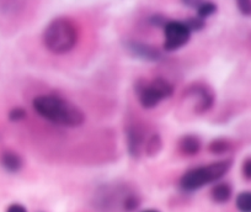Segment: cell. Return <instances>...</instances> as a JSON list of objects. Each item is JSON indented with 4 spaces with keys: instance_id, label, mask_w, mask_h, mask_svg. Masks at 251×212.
I'll use <instances>...</instances> for the list:
<instances>
[{
    "instance_id": "13",
    "label": "cell",
    "mask_w": 251,
    "mask_h": 212,
    "mask_svg": "<svg viewBox=\"0 0 251 212\" xmlns=\"http://www.w3.org/2000/svg\"><path fill=\"white\" fill-rule=\"evenodd\" d=\"M163 148V141H161V137L158 133H153L148 137L146 142V147H144V153L149 157V158H153V157L158 156L159 152Z\"/></svg>"
},
{
    "instance_id": "12",
    "label": "cell",
    "mask_w": 251,
    "mask_h": 212,
    "mask_svg": "<svg viewBox=\"0 0 251 212\" xmlns=\"http://www.w3.org/2000/svg\"><path fill=\"white\" fill-rule=\"evenodd\" d=\"M233 187L228 183H217L211 190V199L216 204H226L231 199Z\"/></svg>"
},
{
    "instance_id": "10",
    "label": "cell",
    "mask_w": 251,
    "mask_h": 212,
    "mask_svg": "<svg viewBox=\"0 0 251 212\" xmlns=\"http://www.w3.org/2000/svg\"><path fill=\"white\" fill-rule=\"evenodd\" d=\"M177 148L182 156L194 157L200 153L202 148L201 138L196 134H185L177 142Z\"/></svg>"
},
{
    "instance_id": "7",
    "label": "cell",
    "mask_w": 251,
    "mask_h": 212,
    "mask_svg": "<svg viewBox=\"0 0 251 212\" xmlns=\"http://www.w3.org/2000/svg\"><path fill=\"white\" fill-rule=\"evenodd\" d=\"M191 33L183 21H169L164 27V50L168 52L180 50L187 45L191 38Z\"/></svg>"
},
{
    "instance_id": "8",
    "label": "cell",
    "mask_w": 251,
    "mask_h": 212,
    "mask_svg": "<svg viewBox=\"0 0 251 212\" xmlns=\"http://www.w3.org/2000/svg\"><path fill=\"white\" fill-rule=\"evenodd\" d=\"M126 136H127V148L129 156L134 159H139L144 153V147L148 139L146 130L139 122H133L126 130Z\"/></svg>"
},
{
    "instance_id": "23",
    "label": "cell",
    "mask_w": 251,
    "mask_h": 212,
    "mask_svg": "<svg viewBox=\"0 0 251 212\" xmlns=\"http://www.w3.org/2000/svg\"><path fill=\"white\" fill-rule=\"evenodd\" d=\"M141 212H160V211H158V210L149 209V210H143V211H141Z\"/></svg>"
},
{
    "instance_id": "4",
    "label": "cell",
    "mask_w": 251,
    "mask_h": 212,
    "mask_svg": "<svg viewBox=\"0 0 251 212\" xmlns=\"http://www.w3.org/2000/svg\"><path fill=\"white\" fill-rule=\"evenodd\" d=\"M231 165H233L231 159H223L211 164L192 168L181 177L178 183L180 189L187 192L197 191L201 187L222 179L231 169Z\"/></svg>"
},
{
    "instance_id": "1",
    "label": "cell",
    "mask_w": 251,
    "mask_h": 212,
    "mask_svg": "<svg viewBox=\"0 0 251 212\" xmlns=\"http://www.w3.org/2000/svg\"><path fill=\"white\" fill-rule=\"evenodd\" d=\"M32 106L41 117L59 126L79 127L85 122L83 110L59 95H38L33 99Z\"/></svg>"
},
{
    "instance_id": "15",
    "label": "cell",
    "mask_w": 251,
    "mask_h": 212,
    "mask_svg": "<svg viewBox=\"0 0 251 212\" xmlns=\"http://www.w3.org/2000/svg\"><path fill=\"white\" fill-rule=\"evenodd\" d=\"M195 9L197 10V16L206 20L207 18H209V16L214 15L217 13L218 6L214 3H211V1H196Z\"/></svg>"
},
{
    "instance_id": "3",
    "label": "cell",
    "mask_w": 251,
    "mask_h": 212,
    "mask_svg": "<svg viewBox=\"0 0 251 212\" xmlns=\"http://www.w3.org/2000/svg\"><path fill=\"white\" fill-rule=\"evenodd\" d=\"M79 31L71 18L59 16L50 21L43 31V45L54 54H64L75 47Z\"/></svg>"
},
{
    "instance_id": "21",
    "label": "cell",
    "mask_w": 251,
    "mask_h": 212,
    "mask_svg": "<svg viewBox=\"0 0 251 212\" xmlns=\"http://www.w3.org/2000/svg\"><path fill=\"white\" fill-rule=\"evenodd\" d=\"M243 174L246 179L251 180V158H248L243 164Z\"/></svg>"
},
{
    "instance_id": "9",
    "label": "cell",
    "mask_w": 251,
    "mask_h": 212,
    "mask_svg": "<svg viewBox=\"0 0 251 212\" xmlns=\"http://www.w3.org/2000/svg\"><path fill=\"white\" fill-rule=\"evenodd\" d=\"M125 48L131 56H133L134 58L142 59V61L158 62L163 57V54H161V52L158 48L153 47V46L148 45V43L141 42V41H126Z\"/></svg>"
},
{
    "instance_id": "20",
    "label": "cell",
    "mask_w": 251,
    "mask_h": 212,
    "mask_svg": "<svg viewBox=\"0 0 251 212\" xmlns=\"http://www.w3.org/2000/svg\"><path fill=\"white\" fill-rule=\"evenodd\" d=\"M149 23L153 26H156V27H165V25L169 21L166 20L165 16L161 15V14H154V15L149 19Z\"/></svg>"
},
{
    "instance_id": "22",
    "label": "cell",
    "mask_w": 251,
    "mask_h": 212,
    "mask_svg": "<svg viewBox=\"0 0 251 212\" xmlns=\"http://www.w3.org/2000/svg\"><path fill=\"white\" fill-rule=\"evenodd\" d=\"M6 212H27V210L21 204H11L6 210Z\"/></svg>"
},
{
    "instance_id": "18",
    "label": "cell",
    "mask_w": 251,
    "mask_h": 212,
    "mask_svg": "<svg viewBox=\"0 0 251 212\" xmlns=\"http://www.w3.org/2000/svg\"><path fill=\"white\" fill-rule=\"evenodd\" d=\"M26 117V111L23 107H14L9 112V120L11 122H19Z\"/></svg>"
},
{
    "instance_id": "6",
    "label": "cell",
    "mask_w": 251,
    "mask_h": 212,
    "mask_svg": "<svg viewBox=\"0 0 251 212\" xmlns=\"http://www.w3.org/2000/svg\"><path fill=\"white\" fill-rule=\"evenodd\" d=\"M182 99L183 101L191 103V110L195 114L201 115L212 109L216 101V95L207 84L194 83L185 89Z\"/></svg>"
},
{
    "instance_id": "17",
    "label": "cell",
    "mask_w": 251,
    "mask_h": 212,
    "mask_svg": "<svg viewBox=\"0 0 251 212\" xmlns=\"http://www.w3.org/2000/svg\"><path fill=\"white\" fill-rule=\"evenodd\" d=\"M183 23H185V25L187 26L188 30L191 31V32H195V31H201L202 28H204V26H206V23H204L203 19L199 18V16L187 19V20H185Z\"/></svg>"
},
{
    "instance_id": "16",
    "label": "cell",
    "mask_w": 251,
    "mask_h": 212,
    "mask_svg": "<svg viewBox=\"0 0 251 212\" xmlns=\"http://www.w3.org/2000/svg\"><path fill=\"white\" fill-rule=\"evenodd\" d=\"M239 212H251V191H243L235 199Z\"/></svg>"
},
{
    "instance_id": "2",
    "label": "cell",
    "mask_w": 251,
    "mask_h": 212,
    "mask_svg": "<svg viewBox=\"0 0 251 212\" xmlns=\"http://www.w3.org/2000/svg\"><path fill=\"white\" fill-rule=\"evenodd\" d=\"M138 191L125 183L103 185L96 191L94 205L100 212H133L141 205Z\"/></svg>"
},
{
    "instance_id": "14",
    "label": "cell",
    "mask_w": 251,
    "mask_h": 212,
    "mask_svg": "<svg viewBox=\"0 0 251 212\" xmlns=\"http://www.w3.org/2000/svg\"><path fill=\"white\" fill-rule=\"evenodd\" d=\"M233 142L226 138H216L208 144V151L213 154H224L233 151Z\"/></svg>"
},
{
    "instance_id": "11",
    "label": "cell",
    "mask_w": 251,
    "mask_h": 212,
    "mask_svg": "<svg viewBox=\"0 0 251 212\" xmlns=\"http://www.w3.org/2000/svg\"><path fill=\"white\" fill-rule=\"evenodd\" d=\"M0 163H1V167L8 173L20 172L24 165V160L20 157V154H18L14 151L4 152L1 157H0Z\"/></svg>"
},
{
    "instance_id": "19",
    "label": "cell",
    "mask_w": 251,
    "mask_h": 212,
    "mask_svg": "<svg viewBox=\"0 0 251 212\" xmlns=\"http://www.w3.org/2000/svg\"><path fill=\"white\" fill-rule=\"evenodd\" d=\"M236 8L240 11L241 15L251 16V1H249V0H240V1H238Z\"/></svg>"
},
{
    "instance_id": "5",
    "label": "cell",
    "mask_w": 251,
    "mask_h": 212,
    "mask_svg": "<svg viewBox=\"0 0 251 212\" xmlns=\"http://www.w3.org/2000/svg\"><path fill=\"white\" fill-rule=\"evenodd\" d=\"M134 89L144 109H153L174 93L173 84L164 78H155L151 81L139 79Z\"/></svg>"
}]
</instances>
